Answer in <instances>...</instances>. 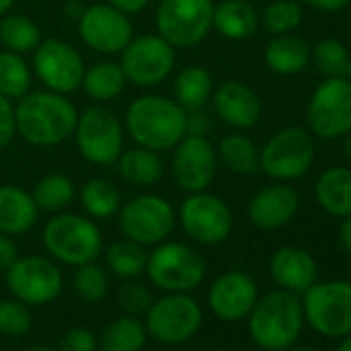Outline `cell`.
Wrapping results in <instances>:
<instances>
[{"instance_id":"6da1fadb","label":"cell","mask_w":351,"mask_h":351,"mask_svg":"<svg viewBox=\"0 0 351 351\" xmlns=\"http://www.w3.org/2000/svg\"><path fill=\"white\" fill-rule=\"evenodd\" d=\"M79 110L56 91H29L15 101L17 134L34 147H56L75 132Z\"/></svg>"},{"instance_id":"7a4b0ae2","label":"cell","mask_w":351,"mask_h":351,"mask_svg":"<svg viewBox=\"0 0 351 351\" xmlns=\"http://www.w3.org/2000/svg\"><path fill=\"white\" fill-rule=\"evenodd\" d=\"M124 130L134 145L153 151H171L186 136V112L173 97L149 93L136 97L124 116Z\"/></svg>"},{"instance_id":"3957f363","label":"cell","mask_w":351,"mask_h":351,"mask_svg":"<svg viewBox=\"0 0 351 351\" xmlns=\"http://www.w3.org/2000/svg\"><path fill=\"white\" fill-rule=\"evenodd\" d=\"M304 308L298 293L275 289L258 295L248 314L250 339L265 351H287L304 330Z\"/></svg>"},{"instance_id":"277c9868","label":"cell","mask_w":351,"mask_h":351,"mask_svg":"<svg viewBox=\"0 0 351 351\" xmlns=\"http://www.w3.org/2000/svg\"><path fill=\"white\" fill-rule=\"evenodd\" d=\"M42 242L54 261L69 267H81L97 261L104 248V238L95 221L69 211L50 217L44 226Z\"/></svg>"},{"instance_id":"5b68a950","label":"cell","mask_w":351,"mask_h":351,"mask_svg":"<svg viewBox=\"0 0 351 351\" xmlns=\"http://www.w3.org/2000/svg\"><path fill=\"white\" fill-rule=\"evenodd\" d=\"M213 0H159L155 11L157 36L176 50L195 48L213 32Z\"/></svg>"},{"instance_id":"8992f818","label":"cell","mask_w":351,"mask_h":351,"mask_svg":"<svg viewBox=\"0 0 351 351\" xmlns=\"http://www.w3.org/2000/svg\"><path fill=\"white\" fill-rule=\"evenodd\" d=\"M149 281L167 293H186L205 279L207 265L199 250L182 242H161L147 256Z\"/></svg>"},{"instance_id":"52a82bcc","label":"cell","mask_w":351,"mask_h":351,"mask_svg":"<svg viewBox=\"0 0 351 351\" xmlns=\"http://www.w3.org/2000/svg\"><path fill=\"white\" fill-rule=\"evenodd\" d=\"M302 295L304 320L312 330L328 339L351 335V281L314 283Z\"/></svg>"},{"instance_id":"ba28073f","label":"cell","mask_w":351,"mask_h":351,"mask_svg":"<svg viewBox=\"0 0 351 351\" xmlns=\"http://www.w3.org/2000/svg\"><path fill=\"white\" fill-rule=\"evenodd\" d=\"M124 124L112 110L104 106H91L79 112L73 132L81 157L101 167L114 165L118 161L120 153L124 151Z\"/></svg>"},{"instance_id":"9c48e42d","label":"cell","mask_w":351,"mask_h":351,"mask_svg":"<svg viewBox=\"0 0 351 351\" xmlns=\"http://www.w3.org/2000/svg\"><path fill=\"white\" fill-rule=\"evenodd\" d=\"M316 157L314 136L302 126L277 130L261 149V171L271 180L291 182L312 167Z\"/></svg>"},{"instance_id":"30bf717a","label":"cell","mask_w":351,"mask_h":351,"mask_svg":"<svg viewBox=\"0 0 351 351\" xmlns=\"http://www.w3.org/2000/svg\"><path fill=\"white\" fill-rule=\"evenodd\" d=\"M203 324L199 302L186 293H167L153 300L145 312V328L161 345H182L193 339Z\"/></svg>"},{"instance_id":"8fae6325","label":"cell","mask_w":351,"mask_h":351,"mask_svg":"<svg viewBox=\"0 0 351 351\" xmlns=\"http://www.w3.org/2000/svg\"><path fill=\"white\" fill-rule=\"evenodd\" d=\"M312 136L337 141L351 132V83L345 77L324 79L306 106Z\"/></svg>"},{"instance_id":"7c38bea8","label":"cell","mask_w":351,"mask_h":351,"mask_svg":"<svg viewBox=\"0 0 351 351\" xmlns=\"http://www.w3.org/2000/svg\"><path fill=\"white\" fill-rule=\"evenodd\" d=\"M176 219L180 221V228L191 240L203 246H217L226 242L234 230V213L230 205L207 191L191 193L182 201Z\"/></svg>"},{"instance_id":"4fadbf2b","label":"cell","mask_w":351,"mask_h":351,"mask_svg":"<svg viewBox=\"0 0 351 351\" xmlns=\"http://www.w3.org/2000/svg\"><path fill=\"white\" fill-rule=\"evenodd\" d=\"M118 226L126 240L141 246H157L173 232L176 211L159 195H138L120 207Z\"/></svg>"},{"instance_id":"5bb4252c","label":"cell","mask_w":351,"mask_h":351,"mask_svg":"<svg viewBox=\"0 0 351 351\" xmlns=\"http://www.w3.org/2000/svg\"><path fill=\"white\" fill-rule=\"evenodd\" d=\"M120 66L128 83L141 89L157 87L176 69V48L157 34L134 36L120 52Z\"/></svg>"},{"instance_id":"9a60e30c","label":"cell","mask_w":351,"mask_h":351,"mask_svg":"<svg viewBox=\"0 0 351 351\" xmlns=\"http://www.w3.org/2000/svg\"><path fill=\"white\" fill-rule=\"evenodd\" d=\"M85 60L81 52L62 40H42L34 50V73L50 91L69 95L81 89L85 77Z\"/></svg>"},{"instance_id":"2e32d148","label":"cell","mask_w":351,"mask_h":351,"mask_svg":"<svg viewBox=\"0 0 351 351\" xmlns=\"http://www.w3.org/2000/svg\"><path fill=\"white\" fill-rule=\"evenodd\" d=\"M7 287L27 306H44L60 295L62 273L54 258L40 254L19 256L7 271Z\"/></svg>"},{"instance_id":"e0dca14e","label":"cell","mask_w":351,"mask_h":351,"mask_svg":"<svg viewBox=\"0 0 351 351\" xmlns=\"http://www.w3.org/2000/svg\"><path fill=\"white\" fill-rule=\"evenodd\" d=\"M217 151L209 136L186 134L171 149L169 171L171 178L184 193L207 191L217 176Z\"/></svg>"},{"instance_id":"ac0fdd59","label":"cell","mask_w":351,"mask_h":351,"mask_svg":"<svg viewBox=\"0 0 351 351\" xmlns=\"http://www.w3.org/2000/svg\"><path fill=\"white\" fill-rule=\"evenodd\" d=\"M77 32L87 48L106 56L120 54L134 38L130 15L114 9L108 3L89 5L83 17L77 21Z\"/></svg>"},{"instance_id":"d6986e66","label":"cell","mask_w":351,"mask_h":351,"mask_svg":"<svg viewBox=\"0 0 351 351\" xmlns=\"http://www.w3.org/2000/svg\"><path fill=\"white\" fill-rule=\"evenodd\" d=\"M258 300L256 281L244 271H226L209 287V308L226 322H238L248 318Z\"/></svg>"},{"instance_id":"ffe728a7","label":"cell","mask_w":351,"mask_h":351,"mask_svg":"<svg viewBox=\"0 0 351 351\" xmlns=\"http://www.w3.org/2000/svg\"><path fill=\"white\" fill-rule=\"evenodd\" d=\"M211 104L215 116L234 130L254 128L263 116V101L258 93L244 81L236 79L215 85Z\"/></svg>"},{"instance_id":"44dd1931","label":"cell","mask_w":351,"mask_h":351,"mask_svg":"<svg viewBox=\"0 0 351 351\" xmlns=\"http://www.w3.org/2000/svg\"><path fill=\"white\" fill-rule=\"evenodd\" d=\"M300 209V195L287 184H273L258 191L248 203V219L263 232L287 226Z\"/></svg>"},{"instance_id":"7402d4cb","label":"cell","mask_w":351,"mask_h":351,"mask_svg":"<svg viewBox=\"0 0 351 351\" xmlns=\"http://www.w3.org/2000/svg\"><path fill=\"white\" fill-rule=\"evenodd\" d=\"M269 273L281 289L302 295L316 283L318 267L308 250L300 246H283L273 252L269 261Z\"/></svg>"},{"instance_id":"603a6c76","label":"cell","mask_w":351,"mask_h":351,"mask_svg":"<svg viewBox=\"0 0 351 351\" xmlns=\"http://www.w3.org/2000/svg\"><path fill=\"white\" fill-rule=\"evenodd\" d=\"M40 217V211L25 189L3 184L0 186V234L23 236Z\"/></svg>"},{"instance_id":"cb8c5ba5","label":"cell","mask_w":351,"mask_h":351,"mask_svg":"<svg viewBox=\"0 0 351 351\" xmlns=\"http://www.w3.org/2000/svg\"><path fill=\"white\" fill-rule=\"evenodd\" d=\"M114 165L120 173V178L134 189H151L165 173V163L161 153L141 145L122 151Z\"/></svg>"},{"instance_id":"d4e9b609","label":"cell","mask_w":351,"mask_h":351,"mask_svg":"<svg viewBox=\"0 0 351 351\" xmlns=\"http://www.w3.org/2000/svg\"><path fill=\"white\" fill-rule=\"evenodd\" d=\"M261 17L248 0H221L213 11V29L230 40L242 42L256 34Z\"/></svg>"},{"instance_id":"484cf974","label":"cell","mask_w":351,"mask_h":351,"mask_svg":"<svg viewBox=\"0 0 351 351\" xmlns=\"http://www.w3.org/2000/svg\"><path fill=\"white\" fill-rule=\"evenodd\" d=\"M314 199L332 217L351 215V167H328L314 184Z\"/></svg>"},{"instance_id":"4316f807","label":"cell","mask_w":351,"mask_h":351,"mask_svg":"<svg viewBox=\"0 0 351 351\" xmlns=\"http://www.w3.org/2000/svg\"><path fill=\"white\" fill-rule=\"evenodd\" d=\"M310 62V46L293 34L273 36L265 48V64L281 77L302 73Z\"/></svg>"},{"instance_id":"83f0119b","label":"cell","mask_w":351,"mask_h":351,"mask_svg":"<svg viewBox=\"0 0 351 351\" xmlns=\"http://www.w3.org/2000/svg\"><path fill=\"white\" fill-rule=\"evenodd\" d=\"M215 81L205 66H184L173 79V101L184 112L203 110L211 104Z\"/></svg>"},{"instance_id":"f1b7e54d","label":"cell","mask_w":351,"mask_h":351,"mask_svg":"<svg viewBox=\"0 0 351 351\" xmlns=\"http://www.w3.org/2000/svg\"><path fill=\"white\" fill-rule=\"evenodd\" d=\"M128 81L120 66V62L114 60H101L85 69V77L81 83V89L85 95L93 101H112L122 95Z\"/></svg>"},{"instance_id":"f546056e","label":"cell","mask_w":351,"mask_h":351,"mask_svg":"<svg viewBox=\"0 0 351 351\" xmlns=\"http://www.w3.org/2000/svg\"><path fill=\"white\" fill-rule=\"evenodd\" d=\"M217 161L236 176H252L261 169V149L246 134H226L217 145Z\"/></svg>"},{"instance_id":"4dcf8cb0","label":"cell","mask_w":351,"mask_h":351,"mask_svg":"<svg viewBox=\"0 0 351 351\" xmlns=\"http://www.w3.org/2000/svg\"><path fill=\"white\" fill-rule=\"evenodd\" d=\"M77 197V186L66 173H48L40 178L32 191V199L40 213H62Z\"/></svg>"},{"instance_id":"1f68e13d","label":"cell","mask_w":351,"mask_h":351,"mask_svg":"<svg viewBox=\"0 0 351 351\" xmlns=\"http://www.w3.org/2000/svg\"><path fill=\"white\" fill-rule=\"evenodd\" d=\"M81 207L91 219H112L122 207V195L118 186L108 178H91L83 184Z\"/></svg>"},{"instance_id":"d6a6232c","label":"cell","mask_w":351,"mask_h":351,"mask_svg":"<svg viewBox=\"0 0 351 351\" xmlns=\"http://www.w3.org/2000/svg\"><path fill=\"white\" fill-rule=\"evenodd\" d=\"M145 341H147L145 322H141L138 316L124 314L120 318H114L104 328L97 347L101 351H143Z\"/></svg>"},{"instance_id":"836d02e7","label":"cell","mask_w":351,"mask_h":351,"mask_svg":"<svg viewBox=\"0 0 351 351\" xmlns=\"http://www.w3.org/2000/svg\"><path fill=\"white\" fill-rule=\"evenodd\" d=\"M42 42L40 25L27 15H5L0 17V44L9 52L27 54L34 52Z\"/></svg>"},{"instance_id":"e575fe53","label":"cell","mask_w":351,"mask_h":351,"mask_svg":"<svg viewBox=\"0 0 351 351\" xmlns=\"http://www.w3.org/2000/svg\"><path fill=\"white\" fill-rule=\"evenodd\" d=\"M34 71L17 52H0V93L9 97L11 101L21 99L32 91Z\"/></svg>"},{"instance_id":"d590c367","label":"cell","mask_w":351,"mask_h":351,"mask_svg":"<svg viewBox=\"0 0 351 351\" xmlns=\"http://www.w3.org/2000/svg\"><path fill=\"white\" fill-rule=\"evenodd\" d=\"M147 256L149 254L145 246L124 238L106 250V265L120 279H136L141 273H145Z\"/></svg>"},{"instance_id":"8d00e7d4","label":"cell","mask_w":351,"mask_h":351,"mask_svg":"<svg viewBox=\"0 0 351 351\" xmlns=\"http://www.w3.org/2000/svg\"><path fill=\"white\" fill-rule=\"evenodd\" d=\"M304 21V9L295 0H273L263 11L261 23L271 36L293 34Z\"/></svg>"},{"instance_id":"74e56055","label":"cell","mask_w":351,"mask_h":351,"mask_svg":"<svg viewBox=\"0 0 351 351\" xmlns=\"http://www.w3.org/2000/svg\"><path fill=\"white\" fill-rule=\"evenodd\" d=\"M310 60L314 62L316 71L324 79L345 77V71L349 64V52L345 44L328 38V40H320L314 48H310Z\"/></svg>"},{"instance_id":"f35d334b","label":"cell","mask_w":351,"mask_h":351,"mask_svg":"<svg viewBox=\"0 0 351 351\" xmlns=\"http://www.w3.org/2000/svg\"><path fill=\"white\" fill-rule=\"evenodd\" d=\"M75 277H73V287L77 295L85 302H99L108 295L110 291V279L106 271L93 261L81 267H75Z\"/></svg>"},{"instance_id":"ab89813d","label":"cell","mask_w":351,"mask_h":351,"mask_svg":"<svg viewBox=\"0 0 351 351\" xmlns=\"http://www.w3.org/2000/svg\"><path fill=\"white\" fill-rule=\"evenodd\" d=\"M34 324V314L27 304L21 300H3L0 302V335L21 337Z\"/></svg>"},{"instance_id":"60d3db41","label":"cell","mask_w":351,"mask_h":351,"mask_svg":"<svg viewBox=\"0 0 351 351\" xmlns=\"http://www.w3.org/2000/svg\"><path fill=\"white\" fill-rule=\"evenodd\" d=\"M118 304L122 306V310L126 314L141 316L151 308L153 293L145 283H141L136 279H126V283L118 289Z\"/></svg>"},{"instance_id":"b9f144b4","label":"cell","mask_w":351,"mask_h":351,"mask_svg":"<svg viewBox=\"0 0 351 351\" xmlns=\"http://www.w3.org/2000/svg\"><path fill=\"white\" fill-rule=\"evenodd\" d=\"M58 351H97V339L87 328H71L62 335Z\"/></svg>"},{"instance_id":"7bdbcfd3","label":"cell","mask_w":351,"mask_h":351,"mask_svg":"<svg viewBox=\"0 0 351 351\" xmlns=\"http://www.w3.org/2000/svg\"><path fill=\"white\" fill-rule=\"evenodd\" d=\"M17 136L15 126V101L0 93V151Z\"/></svg>"},{"instance_id":"ee69618b","label":"cell","mask_w":351,"mask_h":351,"mask_svg":"<svg viewBox=\"0 0 351 351\" xmlns=\"http://www.w3.org/2000/svg\"><path fill=\"white\" fill-rule=\"evenodd\" d=\"M211 128H213V122H211V114L207 112V108L186 112V134L209 136Z\"/></svg>"},{"instance_id":"f6af8a7d","label":"cell","mask_w":351,"mask_h":351,"mask_svg":"<svg viewBox=\"0 0 351 351\" xmlns=\"http://www.w3.org/2000/svg\"><path fill=\"white\" fill-rule=\"evenodd\" d=\"M19 258V248L13 236L0 234V273H7Z\"/></svg>"},{"instance_id":"bcb514c9","label":"cell","mask_w":351,"mask_h":351,"mask_svg":"<svg viewBox=\"0 0 351 351\" xmlns=\"http://www.w3.org/2000/svg\"><path fill=\"white\" fill-rule=\"evenodd\" d=\"M310 9L322 11V13H339L351 5V0H302Z\"/></svg>"},{"instance_id":"7dc6e473","label":"cell","mask_w":351,"mask_h":351,"mask_svg":"<svg viewBox=\"0 0 351 351\" xmlns=\"http://www.w3.org/2000/svg\"><path fill=\"white\" fill-rule=\"evenodd\" d=\"M106 3L126 15H138L149 7V0H106Z\"/></svg>"},{"instance_id":"c3c4849f","label":"cell","mask_w":351,"mask_h":351,"mask_svg":"<svg viewBox=\"0 0 351 351\" xmlns=\"http://www.w3.org/2000/svg\"><path fill=\"white\" fill-rule=\"evenodd\" d=\"M337 238H339L341 248H343L347 254H351V215L341 219V226H339Z\"/></svg>"},{"instance_id":"681fc988","label":"cell","mask_w":351,"mask_h":351,"mask_svg":"<svg viewBox=\"0 0 351 351\" xmlns=\"http://www.w3.org/2000/svg\"><path fill=\"white\" fill-rule=\"evenodd\" d=\"M85 5L81 3V0H66V3H64V17L66 19H71V21H79L81 17H83V13H85Z\"/></svg>"},{"instance_id":"f907efd6","label":"cell","mask_w":351,"mask_h":351,"mask_svg":"<svg viewBox=\"0 0 351 351\" xmlns=\"http://www.w3.org/2000/svg\"><path fill=\"white\" fill-rule=\"evenodd\" d=\"M335 351H351V335L343 337V339L339 341V345L335 347Z\"/></svg>"},{"instance_id":"816d5d0a","label":"cell","mask_w":351,"mask_h":351,"mask_svg":"<svg viewBox=\"0 0 351 351\" xmlns=\"http://www.w3.org/2000/svg\"><path fill=\"white\" fill-rule=\"evenodd\" d=\"M15 5V0H0V17H5Z\"/></svg>"},{"instance_id":"f5cc1de1","label":"cell","mask_w":351,"mask_h":351,"mask_svg":"<svg viewBox=\"0 0 351 351\" xmlns=\"http://www.w3.org/2000/svg\"><path fill=\"white\" fill-rule=\"evenodd\" d=\"M345 155H347V159L351 161V132L345 134Z\"/></svg>"},{"instance_id":"db71d44e","label":"cell","mask_w":351,"mask_h":351,"mask_svg":"<svg viewBox=\"0 0 351 351\" xmlns=\"http://www.w3.org/2000/svg\"><path fill=\"white\" fill-rule=\"evenodd\" d=\"M25 351H58V349H52V347H44V345H36V347H29Z\"/></svg>"},{"instance_id":"11a10c76","label":"cell","mask_w":351,"mask_h":351,"mask_svg":"<svg viewBox=\"0 0 351 351\" xmlns=\"http://www.w3.org/2000/svg\"><path fill=\"white\" fill-rule=\"evenodd\" d=\"M287 351H316V349H314V347H295V345H293V347H289Z\"/></svg>"},{"instance_id":"9f6ffc18","label":"cell","mask_w":351,"mask_h":351,"mask_svg":"<svg viewBox=\"0 0 351 351\" xmlns=\"http://www.w3.org/2000/svg\"><path fill=\"white\" fill-rule=\"evenodd\" d=\"M345 79L351 83V54H349V64H347V71H345Z\"/></svg>"},{"instance_id":"6f0895ef","label":"cell","mask_w":351,"mask_h":351,"mask_svg":"<svg viewBox=\"0 0 351 351\" xmlns=\"http://www.w3.org/2000/svg\"><path fill=\"white\" fill-rule=\"evenodd\" d=\"M209 351H228V349H209Z\"/></svg>"}]
</instances>
